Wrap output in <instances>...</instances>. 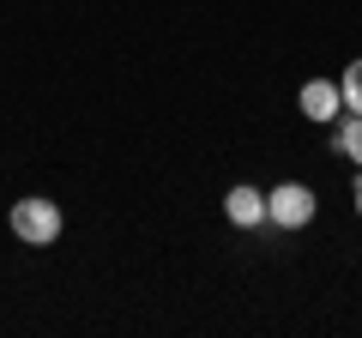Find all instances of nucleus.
Masks as SVG:
<instances>
[{
    "mask_svg": "<svg viewBox=\"0 0 362 338\" xmlns=\"http://www.w3.org/2000/svg\"><path fill=\"white\" fill-rule=\"evenodd\" d=\"M338 151L362 169V115H344V121H338Z\"/></svg>",
    "mask_w": 362,
    "mask_h": 338,
    "instance_id": "nucleus-5",
    "label": "nucleus"
},
{
    "mask_svg": "<svg viewBox=\"0 0 362 338\" xmlns=\"http://www.w3.org/2000/svg\"><path fill=\"white\" fill-rule=\"evenodd\" d=\"M314 211H320V199H314V187H302V182H278L266 194V223H278V230H308Z\"/></svg>",
    "mask_w": 362,
    "mask_h": 338,
    "instance_id": "nucleus-1",
    "label": "nucleus"
},
{
    "mask_svg": "<svg viewBox=\"0 0 362 338\" xmlns=\"http://www.w3.org/2000/svg\"><path fill=\"white\" fill-rule=\"evenodd\" d=\"M61 206L54 199H42V194H30V199H18L13 206V235L18 242H30V247H49L54 235H61Z\"/></svg>",
    "mask_w": 362,
    "mask_h": 338,
    "instance_id": "nucleus-2",
    "label": "nucleus"
},
{
    "mask_svg": "<svg viewBox=\"0 0 362 338\" xmlns=\"http://www.w3.org/2000/svg\"><path fill=\"white\" fill-rule=\"evenodd\" d=\"M338 91H344V109H350V115H362V61H350V66H344Z\"/></svg>",
    "mask_w": 362,
    "mask_h": 338,
    "instance_id": "nucleus-6",
    "label": "nucleus"
},
{
    "mask_svg": "<svg viewBox=\"0 0 362 338\" xmlns=\"http://www.w3.org/2000/svg\"><path fill=\"white\" fill-rule=\"evenodd\" d=\"M223 218H230L235 230H259V223H266V194L247 187V182H235L230 194H223Z\"/></svg>",
    "mask_w": 362,
    "mask_h": 338,
    "instance_id": "nucleus-3",
    "label": "nucleus"
},
{
    "mask_svg": "<svg viewBox=\"0 0 362 338\" xmlns=\"http://www.w3.org/2000/svg\"><path fill=\"white\" fill-rule=\"evenodd\" d=\"M356 211H362V175H356Z\"/></svg>",
    "mask_w": 362,
    "mask_h": 338,
    "instance_id": "nucleus-7",
    "label": "nucleus"
},
{
    "mask_svg": "<svg viewBox=\"0 0 362 338\" xmlns=\"http://www.w3.org/2000/svg\"><path fill=\"white\" fill-rule=\"evenodd\" d=\"M296 103H302V115H308V121H338V115H344V91H338L332 78H308Z\"/></svg>",
    "mask_w": 362,
    "mask_h": 338,
    "instance_id": "nucleus-4",
    "label": "nucleus"
}]
</instances>
